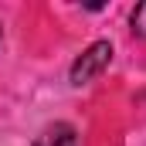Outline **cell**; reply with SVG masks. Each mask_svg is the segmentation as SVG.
Returning a JSON list of instances; mask_svg holds the SVG:
<instances>
[{"instance_id": "6da1fadb", "label": "cell", "mask_w": 146, "mask_h": 146, "mask_svg": "<svg viewBox=\"0 0 146 146\" xmlns=\"http://www.w3.org/2000/svg\"><path fill=\"white\" fill-rule=\"evenodd\" d=\"M109 61H112V44L109 41L88 44V48L75 58V65H72V85H88L92 78H99V75L109 68Z\"/></svg>"}, {"instance_id": "7a4b0ae2", "label": "cell", "mask_w": 146, "mask_h": 146, "mask_svg": "<svg viewBox=\"0 0 146 146\" xmlns=\"http://www.w3.org/2000/svg\"><path fill=\"white\" fill-rule=\"evenodd\" d=\"M34 146H78V133L68 122H54L34 139Z\"/></svg>"}, {"instance_id": "3957f363", "label": "cell", "mask_w": 146, "mask_h": 146, "mask_svg": "<svg viewBox=\"0 0 146 146\" xmlns=\"http://www.w3.org/2000/svg\"><path fill=\"white\" fill-rule=\"evenodd\" d=\"M133 34H143L146 37V3H136V10H133Z\"/></svg>"}, {"instance_id": "277c9868", "label": "cell", "mask_w": 146, "mask_h": 146, "mask_svg": "<svg viewBox=\"0 0 146 146\" xmlns=\"http://www.w3.org/2000/svg\"><path fill=\"white\" fill-rule=\"evenodd\" d=\"M0 37H3V31H0Z\"/></svg>"}]
</instances>
